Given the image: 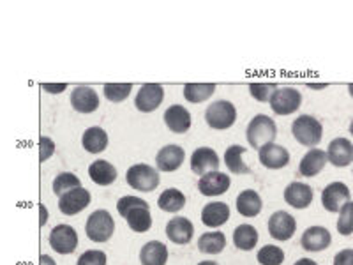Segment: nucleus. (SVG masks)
<instances>
[{
  "instance_id": "5",
  "label": "nucleus",
  "mask_w": 353,
  "mask_h": 265,
  "mask_svg": "<svg viewBox=\"0 0 353 265\" xmlns=\"http://www.w3.org/2000/svg\"><path fill=\"white\" fill-rule=\"evenodd\" d=\"M125 181L132 189L147 193V191H154L159 186V172L150 165L140 163V165H134L128 170Z\"/></svg>"
},
{
  "instance_id": "23",
  "label": "nucleus",
  "mask_w": 353,
  "mask_h": 265,
  "mask_svg": "<svg viewBox=\"0 0 353 265\" xmlns=\"http://www.w3.org/2000/svg\"><path fill=\"white\" fill-rule=\"evenodd\" d=\"M165 122L173 132H188L191 128V113L181 105L170 106L165 112Z\"/></svg>"
},
{
  "instance_id": "33",
  "label": "nucleus",
  "mask_w": 353,
  "mask_h": 265,
  "mask_svg": "<svg viewBox=\"0 0 353 265\" xmlns=\"http://www.w3.org/2000/svg\"><path fill=\"white\" fill-rule=\"evenodd\" d=\"M216 85L214 84H188L184 85V97L189 103H203L214 96Z\"/></svg>"
},
{
  "instance_id": "3",
  "label": "nucleus",
  "mask_w": 353,
  "mask_h": 265,
  "mask_svg": "<svg viewBox=\"0 0 353 265\" xmlns=\"http://www.w3.org/2000/svg\"><path fill=\"white\" fill-rule=\"evenodd\" d=\"M292 132L299 144L314 149L323 137V126L313 115H301L297 121H293Z\"/></svg>"
},
{
  "instance_id": "9",
  "label": "nucleus",
  "mask_w": 353,
  "mask_h": 265,
  "mask_svg": "<svg viewBox=\"0 0 353 265\" xmlns=\"http://www.w3.org/2000/svg\"><path fill=\"white\" fill-rule=\"evenodd\" d=\"M165 99V88L159 84H145L141 85L138 90L137 97H134V106L140 112L150 113L154 110L159 108V105Z\"/></svg>"
},
{
  "instance_id": "31",
  "label": "nucleus",
  "mask_w": 353,
  "mask_h": 265,
  "mask_svg": "<svg viewBox=\"0 0 353 265\" xmlns=\"http://www.w3.org/2000/svg\"><path fill=\"white\" fill-rule=\"evenodd\" d=\"M233 244L242 251H251L258 244V232L251 225H241L233 232Z\"/></svg>"
},
{
  "instance_id": "47",
  "label": "nucleus",
  "mask_w": 353,
  "mask_h": 265,
  "mask_svg": "<svg viewBox=\"0 0 353 265\" xmlns=\"http://www.w3.org/2000/svg\"><path fill=\"white\" fill-rule=\"evenodd\" d=\"M198 265H219V264H216V262H212V260H207V262H200Z\"/></svg>"
},
{
  "instance_id": "30",
  "label": "nucleus",
  "mask_w": 353,
  "mask_h": 265,
  "mask_svg": "<svg viewBox=\"0 0 353 265\" xmlns=\"http://www.w3.org/2000/svg\"><path fill=\"white\" fill-rule=\"evenodd\" d=\"M226 246V235L221 232H207L198 239V249L201 253L217 255L221 253Z\"/></svg>"
},
{
  "instance_id": "36",
  "label": "nucleus",
  "mask_w": 353,
  "mask_h": 265,
  "mask_svg": "<svg viewBox=\"0 0 353 265\" xmlns=\"http://www.w3.org/2000/svg\"><path fill=\"white\" fill-rule=\"evenodd\" d=\"M337 232L348 237L353 233V202H346L339 210V219H337Z\"/></svg>"
},
{
  "instance_id": "34",
  "label": "nucleus",
  "mask_w": 353,
  "mask_h": 265,
  "mask_svg": "<svg viewBox=\"0 0 353 265\" xmlns=\"http://www.w3.org/2000/svg\"><path fill=\"white\" fill-rule=\"evenodd\" d=\"M77 188H81V181L71 172L59 173V175L55 177V181H53V191H55V195H59V197H62V195L69 193V191H72V189Z\"/></svg>"
},
{
  "instance_id": "1",
  "label": "nucleus",
  "mask_w": 353,
  "mask_h": 265,
  "mask_svg": "<svg viewBox=\"0 0 353 265\" xmlns=\"http://www.w3.org/2000/svg\"><path fill=\"white\" fill-rule=\"evenodd\" d=\"M117 210L128 221L129 228L137 233H143L152 226L149 204L140 197H122L117 202Z\"/></svg>"
},
{
  "instance_id": "10",
  "label": "nucleus",
  "mask_w": 353,
  "mask_h": 265,
  "mask_svg": "<svg viewBox=\"0 0 353 265\" xmlns=\"http://www.w3.org/2000/svg\"><path fill=\"white\" fill-rule=\"evenodd\" d=\"M346 202H352V193L343 182H332L321 191V204L329 213H339Z\"/></svg>"
},
{
  "instance_id": "20",
  "label": "nucleus",
  "mask_w": 353,
  "mask_h": 265,
  "mask_svg": "<svg viewBox=\"0 0 353 265\" xmlns=\"http://www.w3.org/2000/svg\"><path fill=\"white\" fill-rule=\"evenodd\" d=\"M185 159V153L179 145H166L157 153L156 165L161 172H175L182 166Z\"/></svg>"
},
{
  "instance_id": "44",
  "label": "nucleus",
  "mask_w": 353,
  "mask_h": 265,
  "mask_svg": "<svg viewBox=\"0 0 353 265\" xmlns=\"http://www.w3.org/2000/svg\"><path fill=\"white\" fill-rule=\"evenodd\" d=\"M295 265H318V264L314 260H311V258H301L299 262H295Z\"/></svg>"
},
{
  "instance_id": "13",
  "label": "nucleus",
  "mask_w": 353,
  "mask_h": 265,
  "mask_svg": "<svg viewBox=\"0 0 353 265\" xmlns=\"http://www.w3.org/2000/svg\"><path fill=\"white\" fill-rule=\"evenodd\" d=\"M258 159L261 165L269 170H281L290 163V153L277 144L263 145L258 153Z\"/></svg>"
},
{
  "instance_id": "16",
  "label": "nucleus",
  "mask_w": 353,
  "mask_h": 265,
  "mask_svg": "<svg viewBox=\"0 0 353 265\" xmlns=\"http://www.w3.org/2000/svg\"><path fill=\"white\" fill-rule=\"evenodd\" d=\"M198 189L205 197H219L225 195L230 189V177L223 172H209L205 173L198 181Z\"/></svg>"
},
{
  "instance_id": "40",
  "label": "nucleus",
  "mask_w": 353,
  "mask_h": 265,
  "mask_svg": "<svg viewBox=\"0 0 353 265\" xmlns=\"http://www.w3.org/2000/svg\"><path fill=\"white\" fill-rule=\"evenodd\" d=\"M39 159L46 161L53 156L55 153V144H53L52 138L48 137H41L39 138Z\"/></svg>"
},
{
  "instance_id": "26",
  "label": "nucleus",
  "mask_w": 353,
  "mask_h": 265,
  "mask_svg": "<svg viewBox=\"0 0 353 265\" xmlns=\"http://www.w3.org/2000/svg\"><path fill=\"white\" fill-rule=\"evenodd\" d=\"M166 260H168V249L163 242L150 241L141 248V265H166Z\"/></svg>"
},
{
  "instance_id": "39",
  "label": "nucleus",
  "mask_w": 353,
  "mask_h": 265,
  "mask_svg": "<svg viewBox=\"0 0 353 265\" xmlns=\"http://www.w3.org/2000/svg\"><path fill=\"white\" fill-rule=\"evenodd\" d=\"M77 265H106V253L105 251H99V249L85 251V253L78 258Z\"/></svg>"
},
{
  "instance_id": "29",
  "label": "nucleus",
  "mask_w": 353,
  "mask_h": 265,
  "mask_svg": "<svg viewBox=\"0 0 353 265\" xmlns=\"http://www.w3.org/2000/svg\"><path fill=\"white\" fill-rule=\"evenodd\" d=\"M157 205H159L161 210H166V213H179L181 209H184L185 197L182 191L175 188L165 189L161 197L157 198Z\"/></svg>"
},
{
  "instance_id": "21",
  "label": "nucleus",
  "mask_w": 353,
  "mask_h": 265,
  "mask_svg": "<svg viewBox=\"0 0 353 265\" xmlns=\"http://www.w3.org/2000/svg\"><path fill=\"white\" fill-rule=\"evenodd\" d=\"M285 202L293 209H305L313 202V189L302 182H292L285 189Z\"/></svg>"
},
{
  "instance_id": "28",
  "label": "nucleus",
  "mask_w": 353,
  "mask_h": 265,
  "mask_svg": "<svg viewBox=\"0 0 353 265\" xmlns=\"http://www.w3.org/2000/svg\"><path fill=\"white\" fill-rule=\"evenodd\" d=\"M239 214L245 217H254L261 213V197L254 189H245L237 198Z\"/></svg>"
},
{
  "instance_id": "27",
  "label": "nucleus",
  "mask_w": 353,
  "mask_h": 265,
  "mask_svg": "<svg viewBox=\"0 0 353 265\" xmlns=\"http://www.w3.org/2000/svg\"><path fill=\"white\" fill-rule=\"evenodd\" d=\"M88 175L97 186H110L117 181L115 166L110 165L108 161L97 159L88 166Z\"/></svg>"
},
{
  "instance_id": "46",
  "label": "nucleus",
  "mask_w": 353,
  "mask_h": 265,
  "mask_svg": "<svg viewBox=\"0 0 353 265\" xmlns=\"http://www.w3.org/2000/svg\"><path fill=\"white\" fill-rule=\"evenodd\" d=\"M39 209H41V225H44V223H46V209H44L43 205H41Z\"/></svg>"
},
{
  "instance_id": "42",
  "label": "nucleus",
  "mask_w": 353,
  "mask_h": 265,
  "mask_svg": "<svg viewBox=\"0 0 353 265\" xmlns=\"http://www.w3.org/2000/svg\"><path fill=\"white\" fill-rule=\"evenodd\" d=\"M41 87H43V90H46V92H50V94H61V92H64L68 85L65 84H43Z\"/></svg>"
},
{
  "instance_id": "41",
  "label": "nucleus",
  "mask_w": 353,
  "mask_h": 265,
  "mask_svg": "<svg viewBox=\"0 0 353 265\" xmlns=\"http://www.w3.org/2000/svg\"><path fill=\"white\" fill-rule=\"evenodd\" d=\"M334 265H353V249H343L334 257Z\"/></svg>"
},
{
  "instance_id": "22",
  "label": "nucleus",
  "mask_w": 353,
  "mask_h": 265,
  "mask_svg": "<svg viewBox=\"0 0 353 265\" xmlns=\"http://www.w3.org/2000/svg\"><path fill=\"white\" fill-rule=\"evenodd\" d=\"M230 219V207L223 202H212L207 204L201 210V221L205 226L210 228H219Z\"/></svg>"
},
{
  "instance_id": "49",
  "label": "nucleus",
  "mask_w": 353,
  "mask_h": 265,
  "mask_svg": "<svg viewBox=\"0 0 353 265\" xmlns=\"http://www.w3.org/2000/svg\"><path fill=\"white\" fill-rule=\"evenodd\" d=\"M350 132H352V137H353V121H352V124H350Z\"/></svg>"
},
{
  "instance_id": "12",
  "label": "nucleus",
  "mask_w": 353,
  "mask_h": 265,
  "mask_svg": "<svg viewBox=\"0 0 353 265\" xmlns=\"http://www.w3.org/2000/svg\"><path fill=\"white\" fill-rule=\"evenodd\" d=\"M88 204H90V193L85 188L72 189L59 198V209L65 216H74V214L81 213L83 209H87Z\"/></svg>"
},
{
  "instance_id": "19",
  "label": "nucleus",
  "mask_w": 353,
  "mask_h": 265,
  "mask_svg": "<svg viewBox=\"0 0 353 265\" xmlns=\"http://www.w3.org/2000/svg\"><path fill=\"white\" fill-rule=\"evenodd\" d=\"M194 235V226L188 217L176 216L166 225V237L175 244H189Z\"/></svg>"
},
{
  "instance_id": "7",
  "label": "nucleus",
  "mask_w": 353,
  "mask_h": 265,
  "mask_svg": "<svg viewBox=\"0 0 353 265\" xmlns=\"http://www.w3.org/2000/svg\"><path fill=\"white\" fill-rule=\"evenodd\" d=\"M302 96L297 88L279 87L270 99V108L276 115H290L301 108Z\"/></svg>"
},
{
  "instance_id": "48",
  "label": "nucleus",
  "mask_w": 353,
  "mask_h": 265,
  "mask_svg": "<svg viewBox=\"0 0 353 265\" xmlns=\"http://www.w3.org/2000/svg\"><path fill=\"white\" fill-rule=\"evenodd\" d=\"M348 92H350V96L353 97V84H350V85H348Z\"/></svg>"
},
{
  "instance_id": "14",
  "label": "nucleus",
  "mask_w": 353,
  "mask_h": 265,
  "mask_svg": "<svg viewBox=\"0 0 353 265\" xmlns=\"http://www.w3.org/2000/svg\"><path fill=\"white\" fill-rule=\"evenodd\" d=\"M327 157L332 166L345 168L353 163V144L348 138H334L327 147Z\"/></svg>"
},
{
  "instance_id": "11",
  "label": "nucleus",
  "mask_w": 353,
  "mask_h": 265,
  "mask_svg": "<svg viewBox=\"0 0 353 265\" xmlns=\"http://www.w3.org/2000/svg\"><path fill=\"white\" fill-rule=\"evenodd\" d=\"M297 230V223H295V217L290 216L285 210H277L270 216L269 219V233L270 237H274L276 241H288L293 237V233Z\"/></svg>"
},
{
  "instance_id": "37",
  "label": "nucleus",
  "mask_w": 353,
  "mask_h": 265,
  "mask_svg": "<svg viewBox=\"0 0 353 265\" xmlns=\"http://www.w3.org/2000/svg\"><path fill=\"white\" fill-rule=\"evenodd\" d=\"M277 88H279V85L276 81L274 84H249V92L260 103H270Z\"/></svg>"
},
{
  "instance_id": "17",
  "label": "nucleus",
  "mask_w": 353,
  "mask_h": 265,
  "mask_svg": "<svg viewBox=\"0 0 353 265\" xmlns=\"http://www.w3.org/2000/svg\"><path fill=\"white\" fill-rule=\"evenodd\" d=\"M332 242V235H330L329 230L325 226H311V228L305 230L302 233L301 244L305 251H311V253H318V251H323L327 249Z\"/></svg>"
},
{
  "instance_id": "6",
  "label": "nucleus",
  "mask_w": 353,
  "mask_h": 265,
  "mask_svg": "<svg viewBox=\"0 0 353 265\" xmlns=\"http://www.w3.org/2000/svg\"><path fill=\"white\" fill-rule=\"evenodd\" d=\"M205 121L212 129H228L237 121V110L230 101H216L205 112Z\"/></svg>"
},
{
  "instance_id": "4",
  "label": "nucleus",
  "mask_w": 353,
  "mask_h": 265,
  "mask_svg": "<svg viewBox=\"0 0 353 265\" xmlns=\"http://www.w3.org/2000/svg\"><path fill=\"white\" fill-rule=\"evenodd\" d=\"M115 230V221L108 210H96L88 216L87 226V237L94 242H106L113 235Z\"/></svg>"
},
{
  "instance_id": "2",
  "label": "nucleus",
  "mask_w": 353,
  "mask_h": 265,
  "mask_svg": "<svg viewBox=\"0 0 353 265\" xmlns=\"http://www.w3.org/2000/svg\"><path fill=\"white\" fill-rule=\"evenodd\" d=\"M276 135V122H274L269 115L253 117L251 122L248 124V131H245V138H248L249 145L258 150H260L263 145L272 144Z\"/></svg>"
},
{
  "instance_id": "18",
  "label": "nucleus",
  "mask_w": 353,
  "mask_h": 265,
  "mask_svg": "<svg viewBox=\"0 0 353 265\" xmlns=\"http://www.w3.org/2000/svg\"><path fill=\"white\" fill-rule=\"evenodd\" d=\"M219 168V156L210 147H200L191 156V170L196 175L203 177L205 173L216 172Z\"/></svg>"
},
{
  "instance_id": "32",
  "label": "nucleus",
  "mask_w": 353,
  "mask_h": 265,
  "mask_svg": "<svg viewBox=\"0 0 353 265\" xmlns=\"http://www.w3.org/2000/svg\"><path fill=\"white\" fill-rule=\"evenodd\" d=\"M245 154V149L242 145H230L225 153V163L228 166L230 172L237 173V175H242V173H249V166L242 161V156Z\"/></svg>"
},
{
  "instance_id": "38",
  "label": "nucleus",
  "mask_w": 353,
  "mask_h": 265,
  "mask_svg": "<svg viewBox=\"0 0 353 265\" xmlns=\"http://www.w3.org/2000/svg\"><path fill=\"white\" fill-rule=\"evenodd\" d=\"M131 90H132L131 84H106L105 85V96L106 99L112 101V103H121V101L128 99Z\"/></svg>"
},
{
  "instance_id": "25",
  "label": "nucleus",
  "mask_w": 353,
  "mask_h": 265,
  "mask_svg": "<svg viewBox=\"0 0 353 265\" xmlns=\"http://www.w3.org/2000/svg\"><path fill=\"white\" fill-rule=\"evenodd\" d=\"M81 145L87 153L99 154L108 147V135H106L105 129L97 128V126L88 128L81 137Z\"/></svg>"
},
{
  "instance_id": "45",
  "label": "nucleus",
  "mask_w": 353,
  "mask_h": 265,
  "mask_svg": "<svg viewBox=\"0 0 353 265\" xmlns=\"http://www.w3.org/2000/svg\"><path fill=\"white\" fill-rule=\"evenodd\" d=\"M309 88H313V90H323V88H327V84H307Z\"/></svg>"
},
{
  "instance_id": "24",
  "label": "nucleus",
  "mask_w": 353,
  "mask_h": 265,
  "mask_svg": "<svg viewBox=\"0 0 353 265\" xmlns=\"http://www.w3.org/2000/svg\"><path fill=\"white\" fill-rule=\"evenodd\" d=\"M327 150L321 149H311L301 161V166H299V172L304 177H314L323 170V166L327 165Z\"/></svg>"
},
{
  "instance_id": "43",
  "label": "nucleus",
  "mask_w": 353,
  "mask_h": 265,
  "mask_svg": "<svg viewBox=\"0 0 353 265\" xmlns=\"http://www.w3.org/2000/svg\"><path fill=\"white\" fill-rule=\"evenodd\" d=\"M39 265H55V260L52 257H48V255H41Z\"/></svg>"
},
{
  "instance_id": "15",
  "label": "nucleus",
  "mask_w": 353,
  "mask_h": 265,
  "mask_svg": "<svg viewBox=\"0 0 353 265\" xmlns=\"http://www.w3.org/2000/svg\"><path fill=\"white\" fill-rule=\"evenodd\" d=\"M71 105L80 113H92L99 108V96L94 88L87 85H78L72 88Z\"/></svg>"
},
{
  "instance_id": "8",
  "label": "nucleus",
  "mask_w": 353,
  "mask_h": 265,
  "mask_svg": "<svg viewBox=\"0 0 353 265\" xmlns=\"http://www.w3.org/2000/svg\"><path fill=\"white\" fill-rule=\"evenodd\" d=\"M50 246L61 255H71L78 248V233L69 225H59L50 233Z\"/></svg>"
},
{
  "instance_id": "35",
  "label": "nucleus",
  "mask_w": 353,
  "mask_h": 265,
  "mask_svg": "<svg viewBox=\"0 0 353 265\" xmlns=\"http://www.w3.org/2000/svg\"><path fill=\"white\" fill-rule=\"evenodd\" d=\"M258 262L261 265H281L285 262V251L277 246L267 244L258 251Z\"/></svg>"
}]
</instances>
